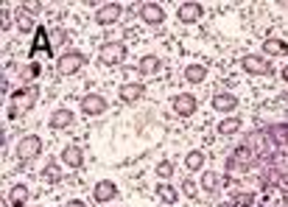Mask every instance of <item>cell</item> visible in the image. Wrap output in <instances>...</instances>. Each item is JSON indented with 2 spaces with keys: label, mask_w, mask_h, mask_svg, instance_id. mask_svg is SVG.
<instances>
[{
  "label": "cell",
  "mask_w": 288,
  "mask_h": 207,
  "mask_svg": "<svg viewBox=\"0 0 288 207\" xmlns=\"http://www.w3.org/2000/svg\"><path fill=\"white\" fill-rule=\"evenodd\" d=\"M118 31H121V28H118ZM118 31H112V37H106L104 42H98L93 51V73L104 81L109 79V76H115L118 70H123L126 64L135 59V45Z\"/></svg>",
  "instance_id": "6da1fadb"
},
{
  "label": "cell",
  "mask_w": 288,
  "mask_h": 207,
  "mask_svg": "<svg viewBox=\"0 0 288 207\" xmlns=\"http://www.w3.org/2000/svg\"><path fill=\"white\" fill-rule=\"evenodd\" d=\"M45 196L34 171H11L3 174V207H31Z\"/></svg>",
  "instance_id": "7a4b0ae2"
},
{
  "label": "cell",
  "mask_w": 288,
  "mask_h": 207,
  "mask_svg": "<svg viewBox=\"0 0 288 207\" xmlns=\"http://www.w3.org/2000/svg\"><path fill=\"white\" fill-rule=\"evenodd\" d=\"M84 123V118L79 115L73 104L68 101H56V104H42V132L48 134V140H62V137H70Z\"/></svg>",
  "instance_id": "3957f363"
},
{
  "label": "cell",
  "mask_w": 288,
  "mask_h": 207,
  "mask_svg": "<svg viewBox=\"0 0 288 207\" xmlns=\"http://www.w3.org/2000/svg\"><path fill=\"white\" fill-rule=\"evenodd\" d=\"M90 67H93V48L81 39V42L64 48L56 59H53L48 79H53V81H76V79H81V76H87Z\"/></svg>",
  "instance_id": "277c9868"
},
{
  "label": "cell",
  "mask_w": 288,
  "mask_h": 207,
  "mask_svg": "<svg viewBox=\"0 0 288 207\" xmlns=\"http://www.w3.org/2000/svg\"><path fill=\"white\" fill-rule=\"evenodd\" d=\"M73 106L79 109V115L84 118V121H90V123L104 121L106 115H112V112L118 109V106H115V96H112V90L106 84L93 87V90H84L81 96L73 98Z\"/></svg>",
  "instance_id": "5b68a950"
},
{
  "label": "cell",
  "mask_w": 288,
  "mask_h": 207,
  "mask_svg": "<svg viewBox=\"0 0 288 207\" xmlns=\"http://www.w3.org/2000/svg\"><path fill=\"white\" fill-rule=\"evenodd\" d=\"M87 14H90V34L93 31H104L112 34L109 28H123L131 17V6L123 3H87Z\"/></svg>",
  "instance_id": "8992f818"
},
{
  "label": "cell",
  "mask_w": 288,
  "mask_h": 207,
  "mask_svg": "<svg viewBox=\"0 0 288 207\" xmlns=\"http://www.w3.org/2000/svg\"><path fill=\"white\" fill-rule=\"evenodd\" d=\"M115 96V106L118 109H131L140 106L154 98V87L143 79H123V81H104Z\"/></svg>",
  "instance_id": "52a82bcc"
},
{
  "label": "cell",
  "mask_w": 288,
  "mask_h": 207,
  "mask_svg": "<svg viewBox=\"0 0 288 207\" xmlns=\"http://www.w3.org/2000/svg\"><path fill=\"white\" fill-rule=\"evenodd\" d=\"M210 11H213V3H199V0H182V3H171V28H182V31H190V28H202L210 20Z\"/></svg>",
  "instance_id": "ba28073f"
},
{
  "label": "cell",
  "mask_w": 288,
  "mask_h": 207,
  "mask_svg": "<svg viewBox=\"0 0 288 207\" xmlns=\"http://www.w3.org/2000/svg\"><path fill=\"white\" fill-rule=\"evenodd\" d=\"M51 151L56 154V159L70 171V174H81V171L90 168V151L81 140L76 137H62V140H53Z\"/></svg>",
  "instance_id": "9c48e42d"
},
{
  "label": "cell",
  "mask_w": 288,
  "mask_h": 207,
  "mask_svg": "<svg viewBox=\"0 0 288 207\" xmlns=\"http://www.w3.org/2000/svg\"><path fill=\"white\" fill-rule=\"evenodd\" d=\"M165 104L179 123H193L205 112V96L196 90H173L165 98Z\"/></svg>",
  "instance_id": "30bf717a"
},
{
  "label": "cell",
  "mask_w": 288,
  "mask_h": 207,
  "mask_svg": "<svg viewBox=\"0 0 288 207\" xmlns=\"http://www.w3.org/2000/svg\"><path fill=\"white\" fill-rule=\"evenodd\" d=\"M131 14L146 31H165L171 28V6L146 0V3H131Z\"/></svg>",
  "instance_id": "8fae6325"
},
{
  "label": "cell",
  "mask_w": 288,
  "mask_h": 207,
  "mask_svg": "<svg viewBox=\"0 0 288 207\" xmlns=\"http://www.w3.org/2000/svg\"><path fill=\"white\" fill-rule=\"evenodd\" d=\"M34 174H37L39 185L45 188V191H56L59 185H64V179L70 176V171L64 168L62 163H59L56 154H53L51 149H48V154L39 159V165L34 168Z\"/></svg>",
  "instance_id": "7c38bea8"
},
{
  "label": "cell",
  "mask_w": 288,
  "mask_h": 207,
  "mask_svg": "<svg viewBox=\"0 0 288 207\" xmlns=\"http://www.w3.org/2000/svg\"><path fill=\"white\" fill-rule=\"evenodd\" d=\"M199 188H202V196H205L207 204H218L227 193V174L218 168V165H210L207 171H202L199 176Z\"/></svg>",
  "instance_id": "4fadbf2b"
},
{
  "label": "cell",
  "mask_w": 288,
  "mask_h": 207,
  "mask_svg": "<svg viewBox=\"0 0 288 207\" xmlns=\"http://www.w3.org/2000/svg\"><path fill=\"white\" fill-rule=\"evenodd\" d=\"M143 191H148V196L154 199L160 207H182L185 204V196L182 191H179L176 182H154L148 179L146 185H140Z\"/></svg>",
  "instance_id": "5bb4252c"
},
{
  "label": "cell",
  "mask_w": 288,
  "mask_h": 207,
  "mask_svg": "<svg viewBox=\"0 0 288 207\" xmlns=\"http://www.w3.org/2000/svg\"><path fill=\"white\" fill-rule=\"evenodd\" d=\"M31 207H53V204H48V202H42V199H39V202H34Z\"/></svg>",
  "instance_id": "9a60e30c"
},
{
  "label": "cell",
  "mask_w": 288,
  "mask_h": 207,
  "mask_svg": "<svg viewBox=\"0 0 288 207\" xmlns=\"http://www.w3.org/2000/svg\"><path fill=\"white\" fill-rule=\"evenodd\" d=\"M118 207H121V204H118Z\"/></svg>",
  "instance_id": "2e32d148"
}]
</instances>
